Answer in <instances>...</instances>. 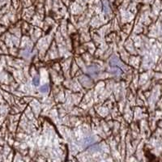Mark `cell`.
I'll return each mask as SVG.
<instances>
[{"label":"cell","mask_w":162,"mask_h":162,"mask_svg":"<svg viewBox=\"0 0 162 162\" xmlns=\"http://www.w3.org/2000/svg\"><path fill=\"white\" fill-rule=\"evenodd\" d=\"M48 90H49V86L47 84L43 85L42 87H41V88H40V91L41 92H46Z\"/></svg>","instance_id":"2"},{"label":"cell","mask_w":162,"mask_h":162,"mask_svg":"<svg viewBox=\"0 0 162 162\" xmlns=\"http://www.w3.org/2000/svg\"><path fill=\"white\" fill-rule=\"evenodd\" d=\"M32 82H33L34 85H36V86L39 85V84H40V79H39L38 75H37V76L33 78V80H32Z\"/></svg>","instance_id":"1"}]
</instances>
